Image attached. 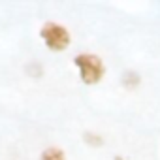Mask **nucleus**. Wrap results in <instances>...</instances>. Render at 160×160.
<instances>
[{
  "mask_svg": "<svg viewBox=\"0 0 160 160\" xmlns=\"http://www.w3.org/2000/svg\"><path fill=\"white\" fill-rule=\"evenodd\" d=\"M40 38L45 47L53 53H62L72 45V32L66 25L57 21H47L40 27Z\"/></svg>",
  "mask_w": 160,
  "mask_h": 160,
  "instance_id": "nucleus-2",
  "label": "nucleus"
},
{
  "mask_svg": "<svg viewBox=\"0 0 160 160\" xmlns=\"http://www.w3.org/2000/svg\"><path fill=\"white\" fill-rule=\"evenodd\" d=\"M38 160H68L66 158V152H64V149H60V147H45L42 152H40V158Z\"/></svg>",
  "mask_w": 160,
  "mask_h": 160,
  "instance_id": "nucleus-4",
  "label": "nucleus"
},
{
  "mask_svg": "<svg viewBox=\"0 0 160 160\" xmlns=\"http://www.w3.org/2000/svg\"><path fill=\"white\" fill-rule=\"evenodd\" d=\"M83 139H85V143L91 145V147H102V145H104V138H102L100 134H94V132H85Z\"/></svg>",
  "mask_w": 160,
  "mask_h": 160,
  "instance_id": "nucleus-5",
  "label": "nucleus"
},
{
  "mask_svg": "<svg viewBox=\"0 0 160 160\" xmlns=\"http://www.w3.org/2000/svg\"><path fill=\"white\" fill-rule=\"evenodd\" d=\"M113 160H124V158H122V156H119V154H115V156H113Z\"/></svg>",
  "mask_w": 160,
  "mask_h": 160,
  "instance_id": "nucleus-6",
  "label": "nucleus"
},
{
  "mask_svg": "<svg viewBox=\"0 0 160 160\" xmlns=\"http://www.w3.org/2000/svg\"><path fill=\"white\" fill-rule=\"evenodd\" d=\"M73 66L79 70V79L87 87L98 85L106 77V62L96 53H79L73 57Z\"/></svg>",
  "mask_w": 160,
  "mask_h": 160,
  "instance_id": "nucleus-1",
  "label": "nucleus"
},
{
  "mask_svg": "<svg viewBox=\"0 0 160 160\" xmlns=\"http://www.w3.org/2000/svg\"><path fill=\"white\" fill-rule=\"evenodd\" d=\"M139 83H141L139 73H138V72H132V70L124 72V75L121 77V85H122L126 91H136V89L139 87Z\"/></svg>",
  "mask_w": 160,
  "mask_h": 160,
  "instance_id": "nucleus-3",
  "label": "nucleus"
}]
</instances>
